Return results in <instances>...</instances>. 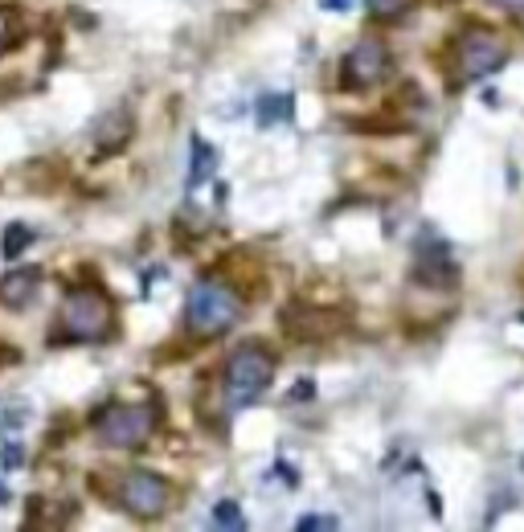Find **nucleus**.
I'll use <instances>...</instances> for the list:
<instances>
[{"label": "nucleus", "instance_id": "nucleus-2", "mask_svg": "<svg viewBox=\"0 0 524 532\" xmlns=\"http://www.w3.org/2000/svg\"><path fill=\"white\" fill-rule=\"evenodd\" d=\"M508 54H512V46H508V37L500 29H492V25H467L451 41L447 66H451L455 86H463V82L496 74L508 62Z\"/></svg>", "mask_w": 524, "mask_h": 532}, {"label": "nucleus", "instance_id": "nucleus-20", "mask_svg": "<svg viewBox=\"0 0 524 532\" xmlns=\"http://www.w3.org/2000/svg\"><path fill=\"white\" fill-rule=\"evenodd\" d=\"M320 5H324V9H344V13H348V9L357 5V0H320Z\"/></svg>", "mask_w": 524, "mask_h": 532}, {"label": "nucleus", "instance_id": "nucleus-8", "mask_svg": "<svg viewBox=\"0 0 524 532\" xmlns=\"http://www.w3.org/2000/svg\"><path fill=\"white\" fill-rule=\"evenodd\" d=\"M279 324H283V332H287L291 340H299V344H320V340H332V336L348 324V316H344V312H332V307L291 303L287 312L279 316Z\"/></svg>", "mask_w": 524, "mask_h": 532}, {"label": "nucleus", "instance_id": "nucleus-15", "mask_svg": "<svg viewBox=\"0 0 524 532\" xmlns=\"http://www.w3.org/2000/svg\"><path fill=\"white\" fill-rule=\"evenodd\" d=\"M213 524H217V528H242L246 516H242V508H238L234 500H222V504L213 508Z\"/></svg>", "mask_w": 524, "mask_h": 532}, {"label": "nucleus", "instance_id": "nucleus-6", "mask_svg": "<svg viewBox=\"0 0 524 532\" xmlns=\"http://www.w3.org/2000/svg\"><path fill=\"white\" fill-rule=\"evenodd\" d=\"M111 504H119L127 516L136 520H156L168 512L172 504V483L156 471H123L115 483H111Z\"/></svg>", "mask_w": 524, "mask_h": 532}, {"label": "nucleus", "instance_id": "nucleus-7", "mask_svg": "<svg viewBox=\"0 0 524 532\" xmlns=\"http://www.w3.org/2000/svg\"><path fill=\"white\" fill-rule=\"evenodd\" d=\"M389 66L393 62H389V50L381 46V41L377 37H361L340 62V86H344V91H369V86L385 82Z\"/></svg>", "mask_w": 524, "mask_h": 532}, {"label": "nucleus", "instance_id": "nucleus-5", "mask_svg": "<svg viewBox=\"0 0 524 532\" xmlns=\"http://www.w3.org/2000/svg\"><path fill=\"white\" fill-rule=\"evenodd\" d=\"M275 377V352L271 348H262L258 340H250L246 348H238L234 357L226 361V397H230V406H250L258 402L262 393H267Z\"/></svg>", "mask_w": 524, "mask_h": 532}, {"label": "nucleus", "instance_id": "nucleus-13", "mask_svg": "<svg viewBox=\"0 0 524 532\" xmlns=\"http://www.w3.org/2000/svg\"><path fill=\"white\" fill-rule=\"evenodd\" d=\"M291 95H267V99H262L258 103V123L262 127H271V123H287L291 119Z\"/></svg>", "mask_w": 524, "mask_h": 532}, {"label": "nucleus", "instance_id": "nucleus-4", "mask_svg": "<svg viewBox=\"0 0 524 532\" xmlns=\"http://www.w3.org/2000/svg\"><path fill=\"white\" fill-rule=\"evenodd\" d=\"M160 426V410L148 402H107L95 410L91 430L99 438V447H115V451H136L156 434Z\"/></svg>", "mask_w": 524, "mask_h": 532}, {"label": "nucleus", "instance_id": "nucleus-3", "mask_svg": "<svg viewBox=\"0 0 524 532\" xmlns=\"http://www.w3.org/2000/svg\"><path fill=\"white\" fill-rule=\"evenodd\" d=\"M242 320V295L226 283V279H205L189 291V307H185V328L197 340H213L226 336L234 324Z\"/></svg>", "mask_w": 524, "mask_h": 532}, {"label": "nucleus", "instance_id": "nucleus-11", "mask_svg": "<svg viewBox=\"0 0 524 532\" xmlns=\"http://www.w3.org/2000/svg\"><path fill=\"white\" fill-rule=\"evenodd\" d=\"M21 37H25V13L17 5H5V9H0V54L17 50Z\"/></svg>", "mask_w": 524, "mask_h": 532}, {"label": "nucleus", "instance_id": "nucleus-9", "mask_svg": "<svg viewBox=\"0 0 524 532\" xmlns=\"http://www.w3.org/2000/svg\"><path fill=\"white\" fill-rule=\"evenodd\" d=\"M41 291V271L37 266H21V271H9L5 279H0V303L5 307H29L33 295Z\"/></svg>", "mask_w": 524, "mask_h": 532}, {"label": "nucleus", "instance_id": "nucleus-14", "mask_svg": "<svg viewBox=\"0 0 524 532\" xmlns=\"http://www.w3.org/2000/svg\"><path fill=\"white\" fill-rule=\"evenodd\" d=\"M414 5H418V0H369V13L377 21H402Z\"/></svg>", "mask_w": 524, "mask_h": 532}, {"label": "nucleus", "instance_id": "nucleus-12", "mask_svg": "<svg viewBox=\"0 0 524 532\" xmlns=\"http://www.w3.org/2000/svg\"><path fill=\"white\" fill-rule=\"evenodd\" d=\"M213 168H217V152H213V148H209L201 136H193V168H189V185L197 189V185L205 181V176H209Z\"/></svg>", "mask_w": 524, "mask_h": 532}, {"label": "nucleus", "instance_id": "nucleus-21", "mask_svg": "<svg viewBox=\"0 0 524 532\" xmlns=\"http://www.w3.org/2000/svg\"><path fill=\"white\" fill-rule=\"evenodd\" d=\"M5 361H13V352H9V348H0V365H5Z\"/></svg>", "mask_w": 524, "mask_h": 532}, {"label": "nucleus", "instance_id": "nucleus-1", "mask_svg": "<svg viewBox=\"0 0 524 532\" xmlns=\"http://www.w3.org/2000/svg\"><path fill=\"white\" fill-rule=\"evenodd\" d=\"M115 336V299L99 283H78L58 307L54 344H107Z\"/></svg>", "mask_w": 524, "mask_h": 532}, {"label": "nucleus", "instance_id": "nucleus-16", "mask_svg": "<svg viewBox=\"0 0 524 532\" xmlns=\"http://www.w3.org/2000/svg\"><path fill=\"white\" fill-rule=\"evenodd\" d=\"M29 242H33V230L29 226H9V234H5V258H17L21 250H29Z\"/></svg>", "mask_w": 524, "mask_h": 532}, {"label": "nucleus", "instance_id": "nucleus-19", "mask_svg": "<svg viewBox=\"0 0 524 532\" xmlns=\"http://www.w3.org/2000/svg\"><path fill=\"white\" fill-rule=\"evenodd\" d=\"M496 5H500L504 13H512V17H516V13H524V0H496Z\"/></svg>", "mask_w": 524, "mask_h": 532}, {"label": "nucleus", "instance_id": "nucleus-18", "mask_svg": "<svg viewBox=\"0 0 524 532\" xmlns=\"http://www.w3.org/2000/svg\"><path fill=\"white\" fill-rule=\"evenodd\" d=\"M320 528H336L332 516H303L299 520V532H320Z\"/></svg>", "mask_w": 524, "mask_h": 532}, {"label": "nucleus", "instance_id": "nucleus-10", "mask_svg": "<svg viewBox=\"0 0 524 532\" xmlns=\"http://www.w3.org/2000/svg\"><path fill=\"white\" fill-rule=\"evenodd\" d=\"M131 131H136V123H131V115L127 111H111L107 119H103V127H99V140H95V156H111V152H123L127 148V140H131Z\"/></svg>", "mask_w": 524, "mask_h": 532}, {"label": "nucleus", "instance_id": "nucleus-17", "mask_svg": "<svg viewBox=\"0 0 524 532\" xmlns=\"http://www.w3.org/2000/svg\"><path fill=\"white\" fill-rule=\"evenodd\" d=\"M25 418H29V414H25L21 402H0V430H17Z\"/></svg>", "mask_w": 524, "mask_h": 532}]
</instances>
